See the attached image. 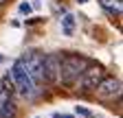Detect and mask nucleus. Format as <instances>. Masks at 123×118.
<instances>
[{"mask_svg": "<svg viewBox=\"0 0 123 118\" xmlns=\"http://www.w3.org/2000/svg\"><path fill=\"white\" fill-rule=\"evenodd\" d=\"M20 13H31V5L29 2H22L20 5Z\"/></svg>", "mask_w": 123, "mask_h": 118, "instance_id": "obj_11", "label": "nucleus"}, {"mask_svg": "<svg viewBox=\"0 0 123 118\" xmlns=\"http://www.w3.org/2000/svg\"><path fill=\"white\" fill-rule=\"evenodd\" d=\"M77 114H79V116H84V118H90L92 114L88 112V109H84V107H77Z\"/></svg>", "mask_w": 123, "mask_h": 118, "instance_id": "obj_10", "label": "nucleus"}, {"mask_svg": "<svg viewBox=\"0 0 123 118\" xmlns=\"http://www.w3.org/2000/svg\"><path fill=\"white\" fill-rule=\"evenodd\" d=\"M44 81L49 85L59 83V55H46L44 57Z\"/></svg>", "mask_w": 123, "mask_h": 118, "instance_id": "obj_7", "label": "nucleus"}, {"mask_svg": "<svg viewBox=\"0 0 123 118\" xmlns=\"http://www.w3.org/2000/svg\"><path fill=\"white\" fill-rule=\"evenodd\" d=\"M5 2H7V0H0V5H5Z\"/></svg>", "mask_w": 123, "mask_h": 118, "instance_id": "obj_13", "label": "nucleus"}, {"mask_svg": "<svg viewBox=\"0 0 123 118\" xmlns=\"http://www.w3.org/2000/svg\"><path fill=\"white\" fill-rule=\"evenodd\" d=\"M62 31H64V35H73V31H75V18L70 16V13H66V16L62 18Z\"/></svg>", "mask_w": 123, "mask_h": 118, "instance_id": "obj_9", "label": "nucleus"}, {"mask_svg": "<svg viewBox=\"0 0 123 118\" xmlns=\"http://www.w3.org/2000/svg\"><path fill=\"white\" fill-rule=\"evenodd\" d=\"M55 118H73V116H66V114H55Z\"/></svg>", "mask_w": 123, "mask_h": 118, "instance_id": "obj_12", "label": "nucleus"}, {"mask_svg": "<svg viewBox=\"0 0 123 118\" xmlns=\"http://www.w3.org/2000/svg\"><path fill=\"white\" fill-rule=\"evenodd\" d=\"M11 81H13V85L18 87V92L26 98V101H35L37 96H40V85L31 79V75L26 72V68H24V64L20 61H15L13 64V68H11Z\"/></svg>", "mask_w": 123, "mask_h": 118, "instance_id": "obj_2", "label": "nucleus"}, {"mask_svg": "<svg viewBox=\"0 0 123 118\" xmlns=\"http://www.w3.org/2000/svg\"><path fill=\"white\" fill-rule=\"evenodd\" d=\"M101 7L114 18H121V0H101Z\"/></svg>", "mask_w": 123, "mask_h": 118, "instance_id": "obj_8", "label": "nucleus"}, {"mask_svg": "<svg viewBox=\"0 0 123 118\" xmlns=\"http://www.w3.org/2000/svg\"><path fill=\"white\" fill-rule=\"evenodd\" d=\"M95 94L101 101H114L121 96V81L114 77H103L99 81V85L95 87Z\"/></svg>", "mask_w": 123, "mask_h": 118, "instance_id": "obj_5", "label": "nucleus"}, {"mask_svg": "<svg viewBox=\"0 0 123 118\" xmlns=\"http://www.w3.org/2000/svg\"><path fill=\"white\" fill-rule=\"evenodd\" d=\"M79 2H81V5H84V2H88V0H79Z\"/></svg>", "mask_w": 123, "mask_h": 118, "instance_id": "obj_14", "label": "nucleus"}, {"mask_svg": "<svg viewBox=\"0 0 123 118\" xmlns=\"http://www.w3.org/2000/svg\"><path fill=\"white\" fill-rule=\"evenodd\" d=\"M86 68H90V61L84 55L68 53L64 57H59V81L66 87H73V85H77V81L81 79Z\"/></svg>", "mask_w": 123, "mask_h": 118, "instance_id": "obj_1", "label": "nucleus"}, {"mask_svg": "<svg viewBox=\"0 0 123 118\" xmlns=\"http://www.w3.org/2000/svg\"><path fill=\"white\" fill-rule=\"evenodd\" d=\"M0 118H18V105L13 101V92L0 87Z\"/></svg>", "mask_w": 123, "mask_h": 118, "instance_id": "obj_6", "label": "nucleus"}, {"mask_svg": "<svg viewBox=\"0 0 123 118\" xmlns=\"http://www.w3.org/2000/svg\"><path fill=\"white\" fill-rule=\"evenodd\" d=\"M101 79H103V68L101 66H90V68H86V72L81 75V79L77 81V90H79L81 94L95 92V87L99 85Z\"/></svg>", "mask_w": 123, "mask_h": 118, "instance_id": "obj_4", "label": "nucleus"}, {"mask_svg": "<svg viewBox=\"0 0 123 118\" xmlns=\"http://www.w3.org/2000/svg\"><path fill=\"white\" fill-rule=\"evenodd\" d=\"M20 61L24 64L26 72L31 75V79H33L37 85L44 83V55H40V53H26Z\"/></svg>", "mask_w": 123, "mask_h": 118, "instance_id": "obj_3", "label": "nucleus"}]
</instances>
